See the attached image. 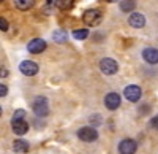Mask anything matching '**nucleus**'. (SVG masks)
<instances>
[{
	"label": "nucleus",
	"mask_w": 158,
	"mask_h": 154,
	"mask_svg": "<svg viewBox=\"0 0 158 154\" xmlns=\"http://www.w3.org/2000/svg\"><path fill=\"white\" fill-rule=\"evenodd\" d=\"M84 22L89 25V27H95V25H98L101 21H103V11L101 10H87L84 13V16H82Z\"/></svg>",
	"instance_id": "obj_1"
},
{
	"label": "nucleus",
	"mask_w": 158,
	"mask_h": 154,
	"mask_svg": "<svg viewBox=\"0 0 158 154\" xmlns=\"http://www.w3.org/2000/svg\"><path fill=\"white\" fill-rule=\"evenodd\" d=\"M32 110H33V113L36 114V116H40V118L48 116V113H49L48 100L44 97H36L33 100V103H32Z\"/></svg>",
	"instance_id": "obj_2"
},
{
	"label": "nucleus",
	"mask_w": 158,
	"mask_h": 154,
	"mask_svg": "<svg viewBox=\"0 0 158 154\" xmlns=\"http://www.w3.org/2000/svg\"><path fill=\"white\" fill-rule=\"evenodd\" d=\"M100 70H101L104 75H114V73H117V70H118V64H117L114 59L104 57V59L100 60Z\"/></svg>",
	"instance_id": "obj_3"
},
{
	"label": "nucleus",
	"mask_w": 158,
	"mask_h": 154,
	"mask_svg": "<svg viewBox=\"0 0 158 154\" xmlns=\"http://www.w3.org/2000/svg\"><path fill=\"white\" fill-rule=\"evenodd\" d=\"M77 137L79 140H82V142H95V140L98 138V132L94 129V127H82V129L77 130Z\"/></svg>",
	"instance_id": "obj_4"
},
{
	"label": "nucleus",
	"mask_w": 158,
	"mask_h": 154,
	"mask_svg": "<svg viewBox=\"0 0 158 154\" xmlns=\"http://www.w3.org/2000/svg\"><path fill=\"white\" fill-rule=\"evenodd\" d=\"M123 95L128 102H138L141 99V87L136 86V84H130V86L125 87Z\"/></svg>",
	"instance_id": "obj_5"
},
{
	"label": "nucleus",
	"mask_w": 158,
	"mask_h": 154,
	"mask_svg": "<svg viewBox=\"0 0 158 154\" xmlns=\"http://www.w3.org/2000/svg\"><path fill=\"white\" fill-rule=\"evenodd\" d=\"M19 70L25 76H33V75L38 73V64L33 62V60H24V62H21Z\"/></svg>",
	"instance_id": "obj_6"
},
{
	"label": "nucleus",
	"mask_w": 158,
	"mask_h": 154,
	"mask_svg": "<svg viewBox=\"0 0 158 154\" xmlns=\"http://www.w3.org/2000/svg\"><path fill=\"white\" fill-rule=\"evenodd\" d=\"M136 142L131 138H125L120 142V145H118V152L120 154H135L136 152Z\"/></svg>",
	"instance_id": "obj_7"
},
{
	"label": "nucleus",
	"mask_w": 158,
	"mask_h": 154,
	"mask_svg": "<svg viewBox=\"0 0 158 154\" xmlns=\"http://www.w3.org/2000/svg\"><path fill=\"white\" fill-rule=\"evenodd\" d=\"M27 49H29V53H32V54H40V53H43V51L46 49V42L43 40V38H33L32 42H29Z\"/></svg>",
	"instance_id": "obj_8"
},
{
	"label": "nucleus",
	"mask_w": 158,
	"mask_h": 154,
	"mask_svg": "<svg viewBox=\"0 0 158 154\" xmlns=\"http://www.w3.org/2000/svg\"><path fill=\"white\" fill-rule=\"evenodd\" d=\"M104 105H106L108 110H117L120 107V95L115 92H109L104 97Z\"/></svg>",
	"instance_id": "obj_9"
},
{
	"label": "nucleus",
	"mask_w": 158,
	"mask_h": 154,
	"mask_svg": "<svg viewBox=\"0 0 158 154\" xmlns=\"http://www.w3.org/2000/svg\"><path fill=\"white\" fill-rule=\"evenodd\" d=\"M128 22H130L131 27L141 29V27H144V24H146V18H144V15H141V13H131L130 18H128Z\"/></svg>",
	"instance_id": "obj_10"
},
{
	"label": "nucleus",
	"mask_w": 158,
	"mask_h": 154,
	"mask_svg": "<svg viewBox=\"0 0 158 154\" xmlns=\"http://www.w3.org/2000/svg\"><path fill=\"white\" fill-rule=\"evenodd\" d=\"M11 125H13V132H15L16 135H24L29 130V124L24 119L22 121H11Z\"/></svg>",
	"instance_id": "obj_11"
},
{
	"label": "nucleus",
	"mask_w": 158,
	"mask_h": 154,
	"mask_svg": "<svg viewBox=\"0 0 158 154\" xmlns=\"http://www.w3.org/2000/svg\"><path fill=\"white\" fill-rule=\"evenodd\" d=\"M142 57L146 59L149 64H156L158 62V49L155 48H146L142 51Z\"/></svg>",
	"instance_id": "obj_12"
},
{
	"label": "nucleus",
	"mask_w": 158,
	"mask_h": 154,
	"mask_svg": "<svg viewBox=\"0 0 158 154\" xmlns=\"http://www.w3.org/2000/svg\"><path fill=\"white\" fill-rule=\"evenodd\" d=\"M13 149L19 154H24V152L29 151V143L25 142V140H16V142L13 143Z\"/></svg>",
	"instance_id": "obj_13"
},
{
	"label": "nucleus",
	"mask_w": 158,
	"mask_h": 154,
	"mask_svg": "<svg viewBox=\"0 0 158 154\" xmlns=\"http://www.w3.org/2000/svg\"><path fill=\"white\" fill-rule=\"evenodd\" d=\"M35 3V0H15V5L18 10L21 11H25V10H30Z\"/></svg>",
	"instance_id": "obj_14"
},
{
	"label": "nucleus",
	"mask_w": 158,
	"mask_h": 154,
	"mask_svg": "<svg viewBox=\"0 0 158 154\" xmlns=\"http://www.w3.org/2000/svg\"><path fill=\"white\" fill-rule=\"evenodd\" d=\"M73 5H74V0H56V7L59 10H63V11L71 10Z\"/></svg>",
	"instance_id": "obj_15"
},
{
	"label": "nucleus",
	"mask_w": 158,
	"mask_h": 154,
	"mask_svg": "<svg viewBox=\"0 0 158 154\" xmlns=\"http://www.w3.org/2000/svg\"><path fill=\"white\" fill-rule=\"evenodd\" d=\"M52 38H54V42H57V43H65L68 40V33L65 30H56L52 33Z\"/></svg>",
	"instance_id": "obj_16"
},
{
	"label": "nucleus",
	"mask_w": 158,
	"mask_h": 154,
	"mask_svg": "<svg viewBox=\"0 0 158 154\" xmlns=\"http://www.w3.org/2000/svg\"><path fill=\"white\" fill-rule=\"evenodd\" d=\"M120 10L125 11V13H130L135 10V2L133 0H122L120 2Z\"/></svg>",
	"instance_id": "obj_17"
},
{
	"label": "nucleus",
	"mask_w": 158,
	"mask_h": 154,
	"mask_svg": "<svg viewBox=\"0 0 158 154\" xmlns=\"http://www.w3.org/2000/svg\"><path fill=\"white\" fill-rule=\"evenodd\" d=\"M73 37L76 38V40H84V38L89 37V32L85 29H81V30H74L73 32Z\"/></svg>",
	"instance_id": "obj_18"
},
{
	"label": "nucleus",
	"mask_w": 158,
	"mask_h": 154,
	"mask_svg": "<svg viewBox=\"0 0 158 154\" xmlns=\"http://www.w3.org/2000/svg\"><path fill=\"white\" fill-rule=\"evenodd\" d=\"M25 116V111L24 110H16L15 114H13V121H22Z\"/></svg>",
	"instance_id": "obj_19"
},
{
	"label": "nucleus",
	"mask_w": 158,
	"mask_h": 154,
	"mask_svg": "<svg viewBox=\"0 0 158 154\" xmlns=\"http://www.w3.org/2000/svg\"><path fill=\"white\" fill-rule=\"evenodd\" d=\"M0 29H2V32H6L8 30V21L6 19H0Z\"/></svg>",
	"instance_id": "obj_20"
},
{
	"label": "nucleus",
	"mask_w": 158,
	"mask_h": 154,
	"mask_svg": "<svg viewBox=\"0 0 158 154\" xmlns=\"http://www.w3.org/2000/svg\"><path fill=\"white\" fill-rule=\"evenodd\" d=\"M8 94V87L5 86V84H2V86H0V95H2V97H5Z\"/></svg>",
	"instance_id": "obj_21"
},
{
	"label": "nucleus",
	"mask_w": 158,
	"mask_h": 154,
	"mask_svg": "<svg viewBox=\"0 0 158 154\" xmlns=\"http://www.w3.org/2000/svg\"><path fill=\"white\" fill-rule=\"evenodd\" d=\"M150 124H152V127H153V129H158V114H156V116H153V118H152Z\"/></svg>",
	"instance_id": "obj_22"
},
{
	"label": "nucleus",
	"mask_w": 158,
	"mask_h": 154,
	"mask_svg": "<svg viewBox=\"0 0 158 154\" xmlns=\"http://www.w3.org/2000/svg\"><path fill=\"white\" fill-rule=\"evenodd\" d=\"M106 2H117V0H106Z\"/></svg>",
	"instance_id": "obj_23"
},
{
	"label": "nucleus",
	"mask_w": 158,
	"mask_h": 154,
	"mask_svg": "<svg viewBox=\"0 0 158 154\" xmlns=\"http://www.w3.org/2000/svg\"><path fill=\"white\" fill-rule=\"evenodd\" d=\"M2 2H3V0H2Z\"/></svg>",
	"instance_id": "obj_24"
}]
</instances>
